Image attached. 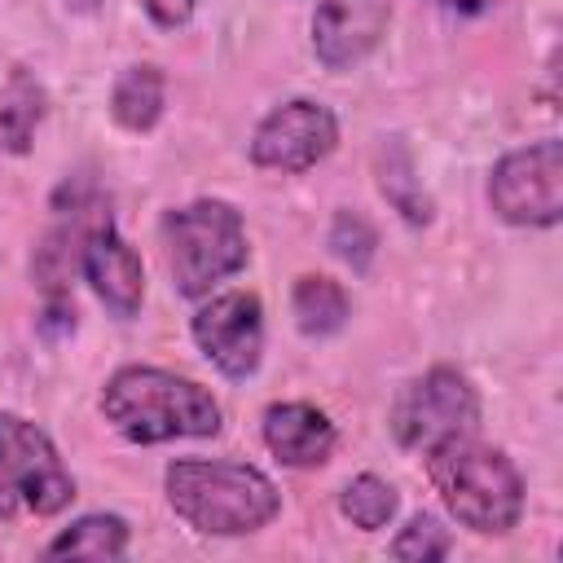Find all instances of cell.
I'll list each match as a JSON object with an SVG mask.
<instances>
[{"mask_svg": "<svg viewBox=\"0 0 563 563\" xmlns=\"http://www.w3.org/2000/svg\"><path fill=\"white\" fill-rule=\"evenodd\" d=\"M290 312H295V325L303 339H330L347 325L352 299H347L343 282H334L325 273H303V277H295Z\"/></svg>", "mask_w": 563, "mask_h": 563, "instance_id": "5bb4252c", "label": "cell"}, {"mask_svg": "<svg viewBox=\"0 0 563 563\" xmlns=\"http://www.w3.org/2000/svg\"><path fill=\"white\" fill-rule=\"evenodd\" d=\"M339 145V114L325 101L312 97H290L277 101L251 132L246 154L260 172H282V176H303L317 163H325Z\"/></svg>", "mask_w": 563, "mask_h": 563, "instance_id": "ba28073f", "label": "cell"}, {"mask_svg": "<svg viewBox=\"0 0 563 563\" xmlns=\"http://www.w3.org/2000/svg\"><path fill=\"white\" fill-rule=\"evenodd\" d=\"M128 541H132V528H128L123 515L92 510V515L70 519L44 545V559H123L128 554Z\"/></svg>", "mask_w": 563, "mask_h": 563, "instance_id": "9a60e30c", "label": "cell"}, {"mask_svg": "<svg viewBox=\"0 0 563 563\" xmlns=\"http://www.w3.org/2000/svg\"><path fill=\"white\" fill-rule=\"evenodd\" d=\"M158 242L167 255L172 290L180 299H202L238 277L251 260V238L242 211L229 198H189L158 220Z\"/></svg>", "mask_w": 563, "mask_h": 563, "instance_id": "277c9868", "label": "cell"}, {"mask_svg": "<svg viewBox=\"0 0 563 563\" xmlns=\"http://www.w3.org/2000/svg\"><path fill=\"white\" fill-rule=\"evenodd\" d=\"M435 9H444V13H462V18H471V13H488L493 4H501V0H431Z\"/></svg>", "mask_w": 563, "mask_h": 563, "instance_id": "7402d4cb", "label": "cell"}, {"mask_svg": "<svg viewBox=\"0 0 563 563\" xmlns=\"http://www.w3.org/2000/svg\"><path fill=\"white\" fill-rule=\"evenodd\" d=\"M400 510V493L391 479L374 475V471H361L352 475L343 488H339V515L361 528V532H383Z\"/></svg>", "mask_w": 563, "mask_h": 563, "instance_id": "ac0fdd59", "label": "cell"}, {"mask_svg": "<svg viewBox=\"0 0 563 563\" xmlns=\"http://www.w3.org/2000/svg\"><path fill=\"white\" fill-rule=\"evenodd\" d=\"M141 9L150 13V22H154V26L176 31V26H185V22L194 18L198 0H141Z\"/></svg>", "mask_w": 563, "mask_h": 563, "instance_id": "44dd1931", "label": "cell"}, {"mask_svg": "<svg viewBox=\"0 0 563 563\" xmlns=\"http://www.w3.org/2000/svg\"><path fill=\"white\" fill-rule=\"evenodd\" d=\"M101 418L128 444H172V440H211L224 431V409L189 374L163 365H119L97 396Z\"/></svg>", "mask_w": 563, "mask_h": 563, "instance_id": "6da1fadb", "label": "cell"}, {"mask_svg": "<svg viewBox=\"0 0 563 563\" xmlns=\"http://www.w3.org/2000/svg\"><path fill=\"white\" fill-rule=\"evenodd\" d=\"M330 246H334V255L339 260H347L356 273L374 260V246H378V233L369 229V220L365 216H356V211H339L334 216V224H330Z\"/></svg>", "mask_w": 563, "mask_h": 563, "instance_id": "ffe728a7", "label": "cell"}, {"mask_svg": "<svg viewBox=\"0 0 563 563\" xmlns=\"http://www.w3.org/2000/svg\"><path fill=\"white\" fill-rule=\"evenodd\" d=\"M378 194L409 224H431V216H435V207H431V198H427V189H422V180L413 172V158H409V150L400 141H387L378 150Z\"/></svg>", "mask_w": 563, "mask_h": 563, "instance_id": "e0dca14e", "label": "cell"}, {"mask_svg": "<svg viewBox=\"0 0 563 563\" xmlns=\"http://www.w3.org/2000/svg\"><path fill=\"white\" fill-rule=\"evenodd\" d=\"M422 457H427V479L440 493L453 523H462L475 537H506L519 528L528 488L506 449L471 431V435L444 440Z\"/></svg>", "mask_w": 563, "mask_h": 563, "instance_id": "3957f363", "label": "cell"}, {"mask_svg": "<svg viewBox=\"0 0 563 563\" xmlns=\"http://www.w3.org/2000/svg\"><path fill=\"white\" fill-rule=\"evenodd\" d=\"M22 510V501H18V493L9 488V484H0V523H9L13 515Z\"/></svg>", "mask_w": 563, "mask_h": 563, "instance_id": "603a6c76", "label": "cell"}, {"mask_svg": "<svg viewBox=\"0 0 563 563\" xmlns=\"http://www.w3.org/2000/svg\"><path fill=\"white\" fill-rule=\"evenodd\" d=\"M163 493L172 515L202 537H251L282 515L277 484L238 457H172Z\"/></svg>", "mask_w": 563, "mask_h": 563, "instance_id": "7a4b0ae2", "label": "cell"}, {"mask_svg": "<svg viewBox=\"0 0 563 563\" xmlns=\"http://www.w3.org/2000/svg\"><path fill=\"white\" fill-rule=\"evenodd\" d=\"M44 84L26 70V66H13L9 70V84L0 92V150L9 154H26L31 141H35V128L44 119Z\"/></svg>", "mask_w": 563, "mask_h": 563, "instance_id": "2e32d148", "label": "cell"}, {"mask_svg": "<svg viewBox=\"0 0 563 563\" xmlns=\"http://www.w3.org/2000/svg\"><path fill=\"white\" fill-rule=\"evenodd\" d=\"M163 106H167V75L163 66L154 62H132L114 75L110 84V119L132 132V136H145L158 128L163 119Z\"/></svg>", "mask_w": 563, "mask_h": 563, "instance_id": "4fadbf2b", "label": "cell"}, {"mask_svg": "<svg viewBox=\"0 0 563 563\" xmlns=\"http://www.w3.org/2000/svg\"><path fill=\"white\" fill-rule=\"evenodd\" d=\"M66 9H70V13H97L101 0H66Z\"/></svg>", "mask_w": 563, "mask_h": 563, "instance_id": "cb8c5ba5", "label": "cell"}, {"mask_svg": "<svg viewBox=\"0 0 563 563\" xmlns=\"http://www.w3.org/2000/svg\"><path fill=\"white\" fill-rule=\"evenodd\" d=\"M194 347L233 383L251 378L264 361V303L255 290H211L189 317Z\"/></svg>", "mask_w": 563, "mask_h": 563, "instance_id": "9c48e42d", "label": "cell"}, {"mask_svg": "<svg viewBox=\"0 0 563 563\" xmlns=\"http://www.w3.org/2000/svg\"><path fill=\"white\" fill-rule=\"evenodd\" d=\"M260 440L264 449L290 466V471H317L334 457L339 444V427L330 422L325 409L308 405V400H273L260 413Z\"/></svg>", "mask_w": 563, "mask_h": 563, "instance_id": "7c38bea8", "label": "cell"}, {"mask_svg": "<svg viewBox=\"0 0 563 563\" xmlns=\"http://www.w3.org/2000/svg\"><path fill=\"white\" fill-rule=\"evenodd\" d=\"M391 0H317L312 9V57L343 75L356 70L387 35Z\"/></svg>", "mask_w": 563, "mask_h": 563, "instance_id": "8fae6325", "label": "cell"}, {"mask_svg": "<svg viewBox=\"0 0 563 563\" xmlns=\"http://www.w3.org/2000/svg\"><path fill=\"white\" fill-rule=\"evenodd\" d=\"M79 277L114 321H132L145 303V264L136 246L106 220H97L79 251Z\"/></svg>", "mask_w": 563, "mask_h": 563, "instance_id": "30bf717a", "label": "cell"}, {"mask_svg": "<svg viewBox=\"0 0 563 563\" xmlns=\"http://www.w3.org/2000/svg\"><path fill=\"white\" fill-rule=\"evenodd\" d=\"M0 484H9L22 510L40 519H53L75 501V475L66 471L53 435L13 409H0Z\"/></svg>", "mask_w": 563, "mask_h": 563, "instance_id": "52a82bcc", "label": "cell"}, {"mask_svg": "<svg viewBox=\"0 0 563 563\" xmlns=\"http://www.w3.org/2000/svg\"><path fill=\"white\" fill-rule=\"evenodd\" d=\"M479 427V391L457 365H431L409 378L391 409L387 431L405 453H431L444 440L471 435Z\"/></svg>", "mask_w": 563, "mask_h": 563, "instance_id": "5b68a950", "label": "cell"}, {"mask_svg": "<svg viewBox=\"0 0 563 563\" xmlns=\"http://www.w3.org/2000/svg\"><path fill=\"white\" fill-rule=\"evenodd\" d=\"M387 550H391V559H405V563H431V559H449L453 537L435 515L418 510V515L405 519V528L391 537Z\"/></svg>", "mask_w": 563, "mask_h": 563, "instance_id": "d6986e66", "label": "cell"}, {"mask_svg": "<svg viewBox=\"0 0 563 563\" xmlns=\"http://www.w3.org/2000/svg\"><path fill=\"white\" fill-rule=\"evenodd\" d=\"M488 207L515 229H554L563 220V145L559 136L506 150L488 172Z\"/></svg>", "mask_w": 563, "mask_h": 563, "instance_id": "8992f818", "label": "cell"}]
</instances>
